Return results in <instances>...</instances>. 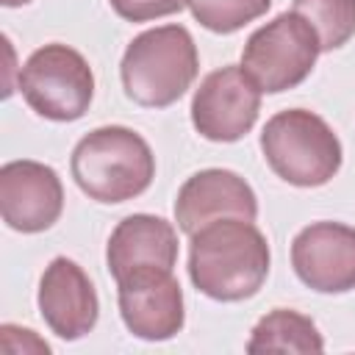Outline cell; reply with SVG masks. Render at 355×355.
Returning a JSON list of instances; mask_svg holds the SVG:
<instances>
[{
	"instance_id": "cell-17",
	"label": "cell",
	"mask_w": 355,
	"mask_h": 355,
	"mask_svg": "<svg viewBox=\"0 0 355 355\" xmlns=\"http://www.w3.org/2000/svg\"><path fill=\"white\" fill-rule=\"evenodd\" d=\"M111 8L130 22H147V19H158V17H169L178 14L189 6V0H108Z\"/></svg>"
},
{
	"instance_id": "cell-19",
	"label": "cell",
	"mask_w": 355,
	"mask_h": 355,
	"mask_svg": "<svg viewBox=\"0 0 355 355\" xmlns=\"http://www.w3.org/2000/svg\"><path fill=\"white\" fill-rule=\"evenodd\" d=\"M6 8H17V6H25V3H31V0H0Z\"/></svg>"
},
{
	"instance_id": "cell-4",
	"label": "cell",
	"mask_w": 355,
	"mask_h": 355,
	"mask_svg": "<svg viewBox=\"0 0 355 355\" xmlns=\"http://www.w3.org/2000/svg\"><path fill=\"white\" fill-rule=\"evenodd\" d=\"M261 150L277 178L302 189L324 186L341 169L338 136L319 114L305 108L275 114L261 130Z\"/></svg>"
},
{
	"instance_id": "cell-10",
	"label": "cell",
	"mask_w": 355,
	"mask_h": 355,
	"mask_svg": "<svg viewBox=\"0 0 355 355\" xmlns=\"http://www.w3.org/2000/svg\"><path fill=\"white\" fill-rule=\"evenodd\" d=\"M119 286V316L125 327L144 341H166L183 327V291L172 272H133Z\"/></svg>"
},
{
	"instance_id": "cell-5",
	"label": "cell",
	"mask_w": 355,
	"mask_h": 355,
	"mask_svg": "<svg viewBox=\"0 0 355 355\" xmlns=\"http://www.w3.org/2000/svg\"><path fill=\"white\" fill-rule=\"evenodd\" d=\"M19 92L25 103L44 119H80L94 97V75L89 61L67 44H44L28 55L19 69Z\"/></svg>"
},
{
	"instance_id": "cell-14",
	"label": "cell",
	"mask_w": 355,
	"mask_h": 355,
	"mask_svg": "<svg viewBox=\"0 0 355 355\" xmlns=\"http://www.w3.org/2000/svg\"><path fill=\"white\" fill-rule=\"evenodd\" d=\"M324 341L316 324L291 311V308H275L266 313L255 327L247 341V352H322Z\"/></svg>"
},
{
	"instance_id": "cell-3",
	"label": "cell",
	"mask_w": 355,
	"mask_h": 355,
	"mask_svg": "<svg viewBox=\"0 0 355 355\" xmlns=\"http://www.w3.org/2000/svg\"><path fill=\"white\" fill-rule=\"evenodd\" d=\"M200 72V55L183 25H161L139 33L119 64L125 94L144 108L178 103Z\"/></svg>"
},
{
	"instance_id": "cell-6",
	"label": "cell",
	"mask_w": 355,
	"mask_h": 355,
	"mask_svg": "<svg viewBox=\"0 0 355 355\" xmlns=\"http://www.w3.org/2000/svg\"><path fill=\"white\" fill-rule=\"evenodd\" d=\"M319 53L313 28L300 14L286 11L250 33L241 50V69L261 92L277 94L300 86L311 75Z\"/></svg>"
},
{
	"instance_id": "cell-8",
	"label": "cell",
	"mask_w": 355,
	"mask_h": 355,
	"mask_svg": "<svg viewBox=\"0 0 355 355\" xmlns=\"http://www.w3.org/2000/svg\"><path fill=\"white\" fill-rule=\"evenodd\" d=\"M297 277L319 294L355 288V227L341 222H313L291 241Z\"/></svg>"
},
{
	"instance_id": "cell-12",
	"label": "cell",
	"mask_w": 355,
	"mask_h": 355,
	"mask_svg": "<svg viewBox=\"0 0 355 355\" xmlns=\"http://www.w3.org/2000/svg\"><path fill=\"white\" fill-rule=\"evenodd\" d=\"M227 216L250 222L258 216V197L241 175L230 169H202L180 186L175 200V222L186 236Z\"/></svg>"
},
{
	"instance_id": "cell-18",
	"label": "cell",
	"mask_w": 355,
	"mask_h": 355,
	"mask_svg": "<svg viewBox=\"0 0 355 355\" xmlns=\"http://www.w3.org/2000/svg\"><path fill=\"white\" fill-rule=\"evenodd\" d=\"M0 336H3V338H17V344H6V347H3L6 352H42V355L50 352V344L42 341L33 330L14 327V324H3V327H0Z\"/></svg>"
},
{
	"instance_id": "cell-2",
	"label": "cell",
	"mask_w": 355,
	"mask_h": 355,
	"mask_svg": "<svg viewBox=\"0 0 355 355\" xmlns=\"http://www.w3.org/2000/svg\"><path fill=\"white\" fill-rule=\"evenodd\" d=\"M72 178L97 202H125L150 189L155 155L150 144L125 125H105L86 133L72 150Z\"/></svg>"
},
{
	"instance_id": "cell-13",
	"label": "cell",
	"mask_w": 355,
	"mask_h": 355,
	"mask_svg": "<svg viewBox=\"0 0 355 355\" xmlns=\"http://www.w3.org/2000/svg\"><path fill=\"white\" fill-rule=\"evenodd\" d=\"M105 263L114 280L147 269L172 272L178 263V230L161 216L130 214L114 227L105 247Z\"/></svg>"
},
{
	"instance_id": "cell-16",
	"label": "cell",
	"mask_w": 355,
	"mask_h": 355,
	"mask_svg": "<svg viewBox=\"0 0 355 355\" xmlns=\"http://www.w3.org/2000/svg\"><path fill=\"white\" fill-rule=\"evenodd\" d=\"M272 0H189L194 19L214 33H233L263 17Z\"/></svg>"
},
{
	"instance_id": "cell-11",
	"label": "cell",
	"mask_w": 355,
	"mask_h": 355,
	"mask_svg": "<svg viewBox=\"0 0 355 355\" xmlns=\"http://www.w3.org/2000/svg\"><path fill=\"white\" fill-rule=\"evenodd\" d=\"M39 313L64 341H78L97 324L100 300L89 275L72 258H53L39 280Z\"/></svg>"
},
{
	"instance_id": "cell-1",
	"label": "cell",
	"mask_w": 355,
	"mask_h": 355,
	"mask_svg": "<svg viewBox=\"0 0 355 355\" xmlns=\"http://www.w3.org/2000/svg\"><path fill=\"white\" fill-rule=\"evenodd\" d=\"M269 275L266 236L250 219H216L191 233L189 277L197 291L219 302L250 300Z\"/></svg>"
},
{
	"instance_id": "cell-9",
	"label": "cell",
	"mask_w": 355,
	"mask_h": 355,
	"mask_svg": "<svg viewBox=\"0 0 355 355\" xmlns=\"http://www.w3.org/2000/svg\"><path fill=\"white\" fill-rule=\"evenodd\" d=\"M64 211V186L53 166L39 161H8L0 169V214L11 230L42 233Z\"/></svg>"
},
{
	"instance_id": "cell-7",
	"label": "cell",
	"mask_w": 355,
	"mask_h": 355,
	"mask_svg": "<svg viewBox=\"0 0 355 355\" xmlns=\"http://www.w3.org/2000/svg\"><path fill=\"white\" fill-rule=\"evenodd\" d=\"M261 111V89L241 67H222L202 78L191 97V125L208 141H239Z\"/></svg>"
},
{
	"instance_id": "cell-15",
	"label": "cell",
	"mask_w": 355,
	"mask_h": 355,
	"mask_svg": "<svg viewBox=\"0 0 355 355\" xmlns=\"http://www.w3.org/2000/svg\"><path fill=\"white\" fill-rule=\"evenodd\" d=\"M291 11L313 28L322 53L338 50L355 33V0H294Z\"/></svg>"
}]
</instances>
